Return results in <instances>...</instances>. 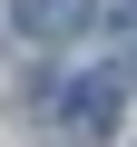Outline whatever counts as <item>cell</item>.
Returning a JSON list of instances; mask_svg holds the SVG:
<instances>
[{
  "label": "cell",
  "instance_id": "cell-1",
  "mask_svg": "<svg viewBox=\"0 0 137 147\" xmlns=\"http://www.w3.org/2000/svg\"><path fill=\"white\" fill-rule=\"evenodd\" d=\"M118 98H127V79L98 69V79H68V88H59V118L79 127V137H108V127H118Z\"/></svg>",
  "mask_w": 137,
  "mask_h": 147
},
{
  "label": "cell",
  "instance_id": "cell-2",
  "mask_svg": "<svg viewBox=\"0 0 137 147\" xmlns=\"http://www.w3.org/2000/svg\"><path fill=\"white\" fill-rule=\"evenodd\" d=\"M10 20H20L30 39H79V30L98 20V0H10Z\"/></svg>",
  "mask_w": 137,
  "mask_h": 147
},
{
  "label": "cell",
  "instance_id": "cell-3",
  "mask_svg": "<svg viewBox=\"0 0 137 147\" xmlns=\"http://www.w3.org/2000/svg\"><path fill=\"white\" fill-rule=\"evenodd\" d=\"M127 79H137V59H127Z\"/></svg>",
  "mask_w": 137,
  "mask_h": 147
}]
</instances>
